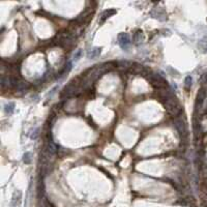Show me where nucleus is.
<instances>
[{
  "label": "nucleus",
  "mask_w": 207,
  "mask_h": 207,
  "mask_svg": "<svg viewBox=\"0 0 207 207\" xmlns=\"http://www.w3.org/2000/svg\"><path fill=\"white\" fill-rule=\"evenodd\" d=\"M101 48H94V49H92V50H90V51L87 53V56H88L89 58H95V57H97V56L101 54Z\"/></svg>",
  "instance_id": "4"
},
{
  "label": "nucleus",
  "mask_w": 207,
  "mask_h": 207,
  "mask_svg": "<svg viewBox=\"0 0 207 207\" xmlns=\"http://www.w3.org/2000/svg\"><path fill=\"white\" fill-rule=\"evenodd\" d=\"M117 41H118V45H119L123 50L127 49V47L130 43V35H128L127 33H120L117 37Z\"/></svg>",
  "instance_id": "3"
},
{
  "label": "nucleus",
  "mask_w": 207,
  "mask_h": 207,
  "mask_svg": "<svg viewBox=\"0 0 207 207\" xmlns=\"http://www.w3.org/2000/svg\"><path fill=\"white\" fill-rule=\"evenodd\" d=\"M23 161H24L25 164H27V165H29V164L32 161V154H31L30 152H26L23 155Z\"/></svg>",
  "instance_id": "7"
},
{
  "label": "nucleus",
  "mask_w": 207,
  "mask_h": 207,
  "mask_svg": "<svg viewBox=\"0 0 207 207\" xmlns=\"http://www.w3.org/2000/svg\"><path fill=\"white\" fill-rule=\"evenodd\" d=\"M48 151H49L50 154H55L56 152V146L53 143H50L49 146H48Z\"/></svg>",
  "instance_id": "8"
},
{
  "label": "nucleus",
  "mask_w": 207,
  "mask_h": 207,
  "mask_svg": "<svg viewBox=\"0 0 207 207\" xmlns=\"http://www.w3.org/2000/svg\"><path fill=\"white\" fill-rule=\"evenodd\" d=\"M165 108L169 113H171L172 115L177 116L178 114L181 112V106H180L179 101H177L175 96L173 95H168L167 99L165 103Z\"/></svg>",
  "instance_id": "1"
},
{
  "label": "nucleus",
  "mask_w": 207,
  "mask_h": 207,
  "mask_svg": "<svg viewBox=\"0 0 207 207\" xmlns=\"http://www.w3.org/2000/svg\"><path fill=\"white\" fill-rule=\"evenodd\" d=\"M174 123H175V127L177 128L178 132H179L180 136H181L182 138H184V137L187 136V128H186V124H185V122L181 119V118H176Z\"/></svg>",
  "instance_id": "2"
},
{
  "label": "nucleus",
  "mask_w": 207,
  "mask_h": 207,
  "mask_svg": "<svg viewBox=\"0 0 207 207\" xmlns=\"http://www.w3.org/2000/svg\"><path fill=\"white\" fill-rule=\"evenodd\" d=\"M81 55H82V51H81V50H78V51L74 54V60H75V61H78V60L80 59Z\"/></svg>",
  "instance_id": "10"
},
{
  "label": "nucleus",
  "mask_w": 207,
  "mask_h": 207,
  "mask_svg": "<svg viewBox=\"0 0 207 207\" xmlns=\"http://www.w3.org/2000/svg\"><path fill=\"white\" fill-rule=\"evenodd\" d=\"M184 86H185L186 88H190V87L192 86V77H190V76H187L185 78V81H184Z\"/></svg>",
  "instance_id": "9"
},
{
  "label": "nucleus",
  "mask_w": 207,
  "mask_h": 207,
  "mask_svg": "<svg viewBox=\"0 0 207 207\" xmlns=\"http://www.w3.org/2000/svg\"><path fill=\"white\" fill-rule=\"evenodd\" d=\"M4 111H5V113L8 114V115L12 114V112L14 111V103H7L5 106H4Z\"/></svg>",
  "instance_id": "6"
},
{
  "label": "nucleus",
  "mask_w": 207,
  "mask_h": 207,
  "mask_svg": "<svg viewBox=\"0 0 207 207\" xmlns=\"http://www.w3.org/2000/svg\"><path fill=\"white\" fill-rule=\"evenodd\" d=\"M114 14H116V10L115 9H108V10H105V12L101 14V22H104L106 19L110 18L111 16H113Z\"/></svg>",
  "instance_id": "5"
}]
</instances>
